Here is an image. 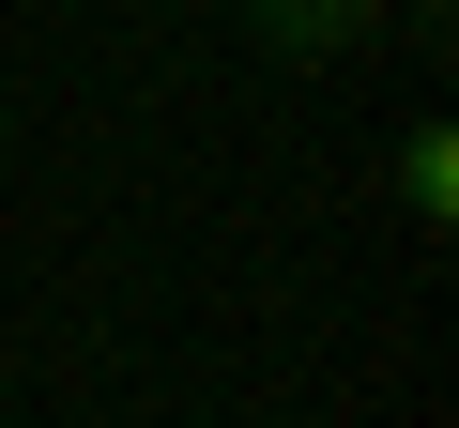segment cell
Listing matches in <instances>:
<instances>
[{
	"label": "cell",
	"instance_id": "6da1fadb",
	"mask_svg": "<svg viewBox=\"0 0 459 428\" xmlns=\"http://www.w3.org/2000/svg\"><path fill=\"white\" fill-rule=\"evenodd\" d=\"M230 16H246L291 77H337V62H368V47H383V16H398V0H230Z\"/></svg>",
	"mask_w": 459,
	"mask_h": 428
},
{
	"label": "cell",
	"instance_id": "7a4b0ae2",
	"mask_svg": "<svg viewBox=\"0 0 459 428\" xmlns=\"http://www.w3.org/2000/svg\"><path fill=\"white\" fill-rule=\"evenodd\" d=\"M383 184H398V214H413V230L444 245V230H459V123H444V107H429V123H398Z\"/></svg>",
	"mask_w": 459,
	"mask_h": 428
},
{
	"label": "cell",
	"instance_id": "3957f363",
	"mask_svg": "<svg viewBox=\"0 0 459 428\" xmlns=\"http://www.w3.org/2000/svg\"><path fill=\"white\" fill-rule=\"evenodd\" d=\"M398 16H413V31H429V47H444V16H459V0H398Z\"/></svg>",
	"mask_w": 459,
	"mask_h": 428
},
{
	"label": "cell",
	"instance_id": "277c9868",
	"mask_svg": "<svg viewBox=\"0 0 459 428\" xmlns=\"http://www.w3.org/2000/svg\"><path fill=\"white\" fill-rule=\"evenodd\" d=\"M108 16H138V0H108Z\"/></svg>",
	"mask_w": 459,
	"mask_h": 428
}]
</instances>
